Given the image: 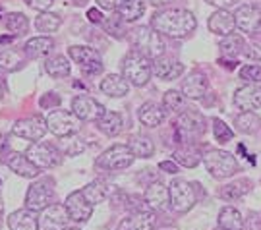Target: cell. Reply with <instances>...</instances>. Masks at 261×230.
Segmentation results:
<instances>
[{
  "instance_id": "5bb4252c",
  "label": "cell",
  "mask_w": 261,
  "mask_h": 230,
  "mask_svg": "<svg viewBox=\"0 0 261 230\" xmlns=\"http://www.w3.org/2000/svg\"><path fill=\"white\" fill-rule=\"evenodd\" d=\"M72 112L82 122H97L107 112V109L89 95H77L72 101Z\"/></svg>"
},
{
  "instance_id": "ee69618b",
  "label": "cell",
  "mask_w": 261,
  "mask_h": 230,
  "mask_svg": "<svg viewBox=\"0 0 261 230\" xmlns=\"http://www.w3.org/2000/svg\"><path fill=\"white\" fill-rule=\"evenodd\" d=\"M240 78L246 80V82L259 83L261 82V66H255V64L244 66L242 70H240Z\"/></svg>"
},
{
  "instance_id": "277c9868",
  "label": "cell",
  "mask_w": 261,
  "mask_h": 230,
  "mask_svg": "<svg viewBox=\"0 0 261 230\" xmlns=\"http://www.w3.org/2000/svg\"><path fill=\"white\" fill-rule=\"evenodd\" d=\"M203 163H205L207 172L217 180H224L228 176L236 174V170H238V163H236L234 155L228 151H223V149L207 151L203 155Z\"/></svg>"
},
{
  "instance_id": "9c48e42d",
  "label": "cell",
  "mask_w": 261,
  "mask_h": 230,
  "mask_svg": "<svg viewBox=\"0 0 261 230\" xmlns=\"http://www.w3.org/2000/svg\"><path fill=\"white\" fill-rule=\"evenodd\" d=\"M136 155L128 145H112L97 159V166L105 170H124L134 163Z\"/></svg>"
},
{
  "instance_id": "60d3db41",
  "label": "cell",
  "mask_w": 261,
  "mask_h": 230,
  "mask_svg": "<svg viewBox=\"0 0 261 230\" xmlns=\"http://www.w3.org/2000/svg\"><path fill=\"white\" fill-rule=\"evenodd\" d=\"M221 50H223L224 55H228V56H234V55H238V53H242L244 50V39L242 37H238V35H228L226 39H223L221 41Z\"/></svg>"
},
{
  "instance_id": "30bf717a",
  "label": "cell",
  "mask_w": 261,
  "mask_h": 230,
  "mask_svg": "<svg viewBox=\"0 0 261 230\" xmlns=\"http://www.w3.org/2000/svg\"><path fill=\"white\" fill-rule=\"evenodd\" d=\"M77 122L80 118L75 116L74 112L70 111H60V109H55V111L48 112L47 116V124L48 130L55 134L56 138H68V136H74L77 132Z\"/></svg>"
},
{
  "instance_id": "8fae6325",
  "label": "cell",
  "mask_w": 261,
  "mask_h": 230,
  "mask_svg": "<svg viewBox=\"0 0 261 230\" xmlns=\"http://www.w3.org/2000/svg\"><path fill=\"white\" fill-rule=\"evenodd\" d=\"M12 132L18 138H23L28 139V141H39L48 132L47 118H43V116L37 114V116H28V118L16 120L14 126H12Z\"/></svg>"
},
{
  "instance_id": "f5cc1de1",
  "label": "cell",
  "mask_w": 261,
  "mask_h": 230,
  "mask_svg": "<svg viewBox=\"0 0 261 230\" xmlns=\"http://www.w3.org/2000/svg\"><path fill=\"white\" fill-rule=\"evenodd\" d=\"M151 6H155V8H163V6H168L170 2H174V0H147Z\"/></svg>"
},
{
  "instance_id": "83f0119b",
  "label": "cell",
  "mask_w": 261,
  "mask_h": 230,
  "mask_svg": "<svg viewBox=\"0 0 261 230\" xmlns=\"http://www.w3.org/2000/svg\"><path fill=\"white\" fill-rule=\"evenodd\" d=\"M138 116H140L143 126L157 128V126L163 124V120H165V107H159L157 103H145V105L140 107Z\"/></svg>"
},
{
  "instance_id": "e0dca14e",
  "label": "cell",
  "mask_w": 261,
  "mask_h": 230,
  "mask_svg": "<svg viewBox=\"0 0 261 230\" xmlns=\"http://www.w3.org/2000/svg\"><path fill=\"white\" fill-rule=\"evenodd\" d=\"M153 74L161 80H165V82H172V80H178L184 74V64L180 60H176L174 56L161 55L159 58L153 60Z\"/></svg>"
},
{
  "instance_id": "836d02e7",
  "label": "cell",
  "mask_w": 261,
  "mask_h": 230,
  "mask_svg": "<svg viewBox=\"0 0 261 230\" xmlns=\"http://www.w3.org/2000/svg\"><path fill=\"white\" fill-rule=\"evenodd\" d=\"M174 161L184 168H196L201 163V153L194 145H184L174 151Z\"/></svg>"
},
{
  "instance_id": "f6af8a7d",
  "label": "cell",
  "mask_w": 261,
  "mask_h": 230,
  "mask_svg": "<svg viewBox=\"0 0 261 230\" xmlns=\"http://www.w3.org/2000/svg\"><path fill=\"white\" fill-rule=\"evenodd\" d=\"M58 105H60V97H58L56 93H47V95H43V99H41V107H43V109H48V107H50V111H55Z\"/></svg>"
},
{
  "instance_id": "b9f144b4",
  "label": "cell",
  "mask_w": 261,
  "mask_h": 230,
  "mask_svg": "<svg viewBox=\"0 0 261 230\" xmlns=\"http://www.w3.org/2000/svg\"><path fill=\"white\" fill-rule=\"evenodd\" d=\"M105 29H107V33H111V35H114V37H124V19L120 18V14L116 12L114 16H111V18H107L103 21Z\"/></svg>"
},
{
  "instance_id": "7bdbcfd3",
  "label": "cell",
  "mask_w": 261,
  "mask_h": 230,
  "mask_svg": "<svg viewBox=\"0 0 261 230\" xmlns=\"http://www.w3.org/2000/svg\"><path fill=\"white\" fill-rule=\"evenodd\" d=\"M213 136L219 143H226V141L232 139L234 132L228 128L221 118H213Z\"/></svg>"
},
{
  "instance_id": "e575fe53",
  "label": "cell",
  "mask_w": 261,
  "mask_h": 230,
  "mask_svg": "<svg viewBox=\"0 0 261 230\" xmlns=\"http://www.w3.org/2000/svg\"><path fill=\"white\" fill-rule=\"evenodd\" d=\"M128 147L132 149L134 155L140 157V159H149L155 153V145H153L151 138H147V136H132L128 139Z\"/></svg>"
},
{
  "instance_id": "7a4b0ae2",
  "label": "cell",
  "mask_w": 261,
  "mask_h": 230,
  "mask_svg": "<svg viewBox=\"0 0 261 230\" xmlns=\"http://www.w3.org/2000/svg\"><path fill=\"white\" fill-rule=\"evenodd\" d=\"M128 41L134 46V50H138L147 58L155 60L161 55H165V41L163 35L155 31L151 25H138L128 31Z\"/></svg>"
},
{
  "instance_id": "f546056e",
  "label": "cell",
  "mask_w": 261,
  "mask_h": 230,
  "mask_svg": "<svg viewBox=\"0 0 261 230\" xmlns=\"http://www.w3.org/2000/svg\"><path fill=\"white\" fill-rule=\"evenodd\" d=\"M122 126H124L122 116L118 112H112V111H107L101 118L97 120V128L101 130L105 136H109V138L118 136L122 132Z\"/></svg>"
},
{
  "instance_id": "ffe728a7",
  "label": "cell",
  "mask_w": 261,
  "mask_h": 230,
  "mask_svg": "<svg viewBox=\"0 0 261 230\" xmlns=\"http://www.w3.org/2000/svg\"><path fill=\"white\" fill-rule=\"evenodd\" d=\"M28 62L25 50H19L16 46H0V70L4 72H18Z\"/></svg>"
},
{
  "instance_id": "d6986e66",
  "label": "cell",
  "mask_w": 261,
  "mask_h": 230,
  "mask_svg": "<svg viewBox=\"0 0 261 230\" xmlns=\"http://www.w3.org/2000/svg\"><path fill=\"white\" fill-rule=\"evenodd\" d=\"M157 222L155 213L149 209H141V211H132L128 217H124L116 230H153Z\"/></svg>"
},
{
  "instance_id": "3957f363",
  "label": "cell",
  "mask_w": 261,
  "mask_h": 230,
  "mask_svg": "<svg viewBox=\"0 0 261 230\" xmlns=\"http://www.w3.org/2000/svg\"><path fill=\"white\" fill-rule=\"evenodd\" d=\"M153 74V62L151 58L141 55L138 50H130L122 60V75L128 80V83L136 87H143L151 80Z\"/></svg>"
},
{
  "instance_id": "7c38bea8",
  "label": "cell",
  "mask_w": 261,
  "mask_h": 230,
  "mask_svg": "<svg viewBox=\"0 0 261 230\" xmlns=\"http://www.w3.org/2000/svg\"><path fill=\"white\" fill-rule=\"evenodd\" d=\"M70 213L62 203H53L39 213V230H64L68 228Z\"/></svg>"
},
{
  "instance_id": "52a82bcc",
  "label": "cell",
  "mask_w": 261,
  "mask_h": 230,
  "mask_svg": "<svg viewBox=\"0 0 261 230\" xmlns=\"http://www.w3.org/2000/svg\"><path fill=\"white\" fill-rule=\"evenodd\" d=\"M68 55H70V58L74 60L75 64L80 66V70L85 75H97L103 72V58L91 46H82V45L70 46L68 48Z\"/></svg>"
},
{
  "instance_id": "f35d334b",
  "label": "cell",
  "mask_w": 261,
  "mask_h": 230,
  "mask_svg": "<svg viewBox=\"0 0 261 230\" xmlns=\"http://www.w3.org/2000/svg\"><path fill=\"white\" fill-rule=\"evenodd\" d=\"M248 186H250V182H248V180L230 182V184H226V186H223V188H221L219 195H221L223 199H226V201H236V199H240L244 193L250 190Z\"/></svg>"
},
{
  "instance_id": "5b68a950",
  "label": "cell",
  "mask_w": 261,
  "mask_h": 230,
  "mask_svg": "<svg viewBox=\"0 0 261 230\" xmlns=\"http://www.w3.org/2000/svg\"><path fill=\"white\" fill-rule=\"evenodd\" d=\"M25 155H28V159L37 166V168L48 170V168H55V166H58L62 163L64 153L56 147V145H53V143L35 141V143L25 151Z\"/></svg>"
},
{
  "instance_id": "681fc988",
  "label": "cell",
  "mask_w": 261,
  "mask_h": 230,
  "mask_svg": "<svg viewBox=\"0 0 261 230\" xmlns=\"http://www.w3.org/2000/svg\"><path fill=\"white\" fill-rule=\"evenodd\" d=\"M207 4H211V6H215V8L219 10H228L230 6H234V4H238V0H205Z\"/></svg>"
},
{
  "instance_id": "603a6c76",
  "label": "cell",
  "mask_w": 261,
  "mask_h": 230,
  "mask_svg": "<svg viewBox=\"0 0 261 230\" xmlns=\"http://www.w3.org/2000/svg\"><path fill=\"white\" fill-rule=\"evenodd\" d=\"M209 29L221 35V37H228L232 35L234 29H236V19H234V14H230L228 10H217L215 14H211L209 18Z\"/></svg>"
},
{
  "instance_id": "db71d44e",
  "label": "cell",
  "mask_w": 261,
  "mask_h": 230,
  "mask_svg": "<svg viewBox=\"0 0 261 230\" xmlns=\"http://www.w3.org/2000/svg\"><path fill=\"white\" fill-rule=\"evenodd\" d=\"M72 2H74V4H77V6H84L87 0H72Z\"/></svg>"
},
{
  "instance_id": "bcb514c9",
  "label": "cell",
  "mask_w": 261,
  "mask_h": 230,
  "mask_svg": "<svg viewBox=\"0 0 261 230\" xmlns=\"http://www.w3.org/2000/svg\"><path fill=\"white\" fill-rule=\"evenodd\" d=\"M25 4L29 8L37 10V12H47L55 4V0H25Z\"/></svg>"
},
{
  "instance_id": "74e56055",
  "label": "cell",
  "mask_w": 261,
  "mask_h": 230,
  "mask_svg": "<svg viewBox=\"0 0 261 230\" xmlns=\"http://www.w3.org/2000/svg\"><path fill=\"white\" fill-rule=\"evenodd\" d=\"M116 12L120 14V18L124 21H136V19H140L143 16L145 4H143V0H126Z\"/></svg>"
},
{
  "instance_id": "8d00e7d4",
  "label": "cell",
  "mask_w": 261,
  "mask_h": 230,
  "mask_svg": "<svg viewBox=\"0 0 261 230\" xmlns=\"http://www.w3.org/2000/svg\"><path fill=\"white\" fill-rule=\"evenodd\" d=\"M4 28L8 29L12 35H23L29 29V19L21 12H10L4 18Z\"/></svg>"
},
{
  "instance_id": "d6a6232c",
  "label": "cell",
  "mask_w": 261,
  "mask_h": 230,
  "mask_svg": "<svg viewBox=\"0 0 261 230\" xmlns=\"http://www.w3.org/2000/svg\"><path fill=\"white\" fill-rule=\"evenodd\" d=\"M62 25V18L58 14H50V12H41L35 19V29L43 35H50L58 31V28Z\"/></svg>"
},
{
  "instance_id": "d4e9b609",
  "label": "cell",
  "mask_w": 261,
  "mask_h": 230,
  "mask_svg": "<svg viewBox=\"0 0 261 230\" xmlns=\"http://www.w3.org/2000/svg\"><path fill=\"white\" fill-rule=\"evenodd\" d=\"M207 89H209V82L201 72H194L182 82V93L188 99H201Z\"/></svg>"
},
{
  "instance_id": "44dd1931",
  "label": "cell",
  "mask_w": 261,
  "mask_h": 230,
  "mask_svg": "<svg viewBox=\"0 0 261 230\" xmlns=\"http://www.w3.org/2000/svg\"><path fill=\"white\" fill-rule=\"evenodd\" d=\"M6 165L12 172H16L21 178H37L41 174V168L33 165L25 153H10L6 155Z\"/></svg>"
},
{
  "instance_id": "d590c367",
  "label": "cell",
  "mask_w": 261,
  "mask_h": 230,
  "mask_svg": "<svg viewBox=\"0 0 261 230\" xmlns=\"http://www.w3.org/2000/svg\"><path fill=\"white\" fill-rule=\"evenodd\" d=\"M234 126L240 134H255L261 126V118L253 111H244L240 116H236Z\"/></svg>"
},
{
  "instance_id": "4dcf8cb0",
  "label": "cell",
  "mask_w": 261,
  "mask_h": 230,
  "mask_svg": "<svg viewBox=\"0 0 261 230\" xmlns=\"http://www.w3.org/2000/svg\"><path fill=\"white\" fill-rule=\"evenodd\" d=\"M45 70H47V74L50 78H55V80H62V78H68L70 72H72V66L68 62V58L62 55H56V56H50L47 58V62H45Z\"/></svg>"
},
{
  "instance_id": "11a10c76",
  "label": "cell",
  "mask_w": 261,
  "mask_h": 230,
  "mask_svg": "<svg viewBox=\"0 0 261 230\" xmlns=\"http://www.w3.org/2000/svg\"><path fill=\"white\" fill-rule=\"evenodd\" d=\"M2 95H4V85L0 83V97H2Z\"/></svg>"
},
{
  "instance_id": "f1b7e54d",
  "label": "cell",
  "mask_w": 261,
  "mask_h": 230,
  "mask_svg": "<svg viewBox=\"0 0 261 230\" xmlns=\"http://www.w3.org/2000/svg\"><path fill=\"white\" fill-rule=\"evenodd\" d=\"M85 195V199L91 203V205H97V203L105 201L112 192V186L109 182H105V180H93L91 184H87L82 190Z\"/></svg>"
},
{
  "instance_id": "7dc6e473",
  "label": "cell",
  "mask_w": 261,
  "mask_h": 230,
  "mask_svg": "<svg viewBox=\"0 0 261 230\" xmlns=\"http://www.w3.org/2000/svg\"><path fill=\"white\" fill-rule=\"evenodd\" d=\"M242 53L246 56H250V58H257V60H261V41H253L250 46H244Z\"/></svg>"
},
{
  "instance_id": "ab89813d",
  "label": "cell",
  "mask_w": 261,
  "mask_h": 230,
  "mask_svg": "<svg viewBox=\"0 0 261 230\" xmlns=\"http://www.w3.org/2000/svg\"><path fill=\"white\" fill-rule=\"evenodd\" d=\"M184 93L182 91H176V89H170V91L165 93V97H163V107H165V111H170V112H182L184 111Z\"/></svg>"
},
{
  "instance_id": "7402d4cb",
  "label": "cell",
  "mask_w": 261,
  "mask_h": 230,
  "mask_svg": "<svg viewBox=\"0 0 261 230\" xmlns=\"http://www.w3.org/2000/svg\"><path fill=\"white\" fill-rule=\"evenodd\" d=\"M143 199H145V205L149 209L163 211V209H167V205L170 203V192H168V188L163 182H153V184L147 186Z\"/></svg>"
},
{
  "instance_id": "f907efd6",
  "label": "cell",
  "mask_w": 261,
  "mask_h": 230,
  "mask_svg": "<svg viewBox=\"0 0 261 230\" xmlns=\"http://www.w3.org/2000/svg\"><path fill=\"white\" fill-rule=\"evenodd\" d=\"M161 170H165L167 174H176L178 172V163L176 161H163L161 165H159Z\"/></svg>"
},
{
  "instance_id": "6f0895ef",
  "label": "cell",
  "mask_w": 261,
  "mask_h": 230,
  "mask_svg": "<svg viewBox=\"0 0 261 230\" xmlns=\"http://www.w3.org/2000/svg\"><path fill=\"white\" fill-rule=\"evenodd\" d=\"M215 230H224V228H221V226H219V228H215Z\"/></svg>"
},
{
  "instance_id": "2e32d148",
  "label": "cell",
  "mask_w": 261,
  "mask_h": 230,
  "mask_svg": "<svg viewBox=\"0 0 261 230\" xmlns=\"http://www.w3.org/2000/svg\"><path fill=\"white\" fill-rule=\"evenodd\" d=\"M236 29L242 33H257L261 29V8L253 4H244L234 12Z\"/></svg>"
},
{
  "instance_id": "ac0fdd59",
  "label": "cell",
  "mask_w": 261,
  "mask_h": 230,
  "mask_svg": "<svg viewBox=\"0 0 261 230\" xmlns=\"http://www.w3.org/2000/svg\"><path fill=\"white\" fill-rule=\"evenodd\" d=\"M234 105L240 111H257L261 107V85L250 83L234 93Z\"/></svg>"
},
{
  "instance_id": "8992f818",
  "label": "cell",
  "mask_w": 261,
  "mask_h": 230,
  "mask_svg": "<svg viewBox=\"0 0 261 230\" xmlns=\"http://www.w3.org/2000/svg\"><path fill=\"white\" fill-rule=\"evenodd\" d=\"M197 184H190L182 178L172 180L168 186V192H170V207L176 213H188L197 201V193H196Z\"/></svg>"
},
{
  "instance_id": "9a60e30c",
  "label": "cell",
  "mask_w": 261,
  "mask_h": 230,
  "mask_svg": "<svg viewBox=\"0 0 261 230\" xmlns=\"http://www.w3.org/2000/svg\"><path fill=\"white\" fill-rule=\"evenodd\" d=\"M66 209L70 213V219L74 222H87L93 215V207L91 203L85 199V195L82 190L77 192H72L68 197H66Z\"/></svg>"
},
{
  "instance_id": "4fadbf2b",
  "label": "cell",
  "mask_w": 261,
  "mask_h": 230,
  "mask_svg": "<svg viewBox=\"0 0 261 230\" xmlns=\"http://www.w3.org/2000/svg\"><path fill=\"white\" fill-rule=\"evenodd\" d=\"M176 132L182 136V138H196V136H201L205 132V118L201 112L194 111H182L176 118Z\"/></svg>"
},
{
  "instance_id": "6da1fadb",
  "label": "cell",
  "mask_w": 261,
  "mask_h": 230,
  "mask_svg": "<svg viewBox=\"0 0 261 230\" xmlns=\"http://www.w3.org/2000/svg\"><path fill=\"white\" fill-rule=\"evenodd\" d=\"M151 28L159 31L163 37L182 39L194 33L197 28L196 16L184 8H165L159 10L151 18Z\"/></svg>"
},
{
  "instance_id": "4316f807",
  "label": "cell",
  "mask_w": 261,
  "mask_h": 230,
  "mask_svg": "<svg viewBox=\"0 0 261 230\" xmlns=\"http://www.w3.org/2000/svg\"><path fill=\"white\" fill-rule=\"evenodd\" d=\"M101 91L105 95H109V97H114V99H118V97H124V95H128V89H130V83L128 80L124 78V75H118V74H109L105 75V80L101 82Z\"/></svg>"
},
{
  "instance_id": "484cf974",
  "label": "cell",
  "mask_w": 261,
  "mask_h": 230,
  "mask_svg": "<svg viewBox=\"0 0 261 230\" xmlns=\"http://www.w3.org/2000/svg\"><path fill=\"white\" fill-rule=\"evenodd\" d=\"M53 48H55V41H53V37H48V35H39V37L29 39L28 43H25V46H23L25 55L31 60L45 58V56L50 55Z\"/></svg>"
},
{
  "instance_id": "816d5d0a",
  "label": "cell",
  "mask_w": 261,
  "mask_h": 230,
  "mask_svg": "<svg viewBox=\"0 0 261 230\" xmlns=\"http://www.w3.org/2000/svg\"><path fill=\"white\" fill-rule=\"evenodd\" d=\"M87 18H89V21H91V23H103V21H105L103 14H101L97 8L87 10Z\"/></svg>"
},
{
  "instance_id": "9f6ffc18",
  "label": "cell",
  "mask_w": 261,
  "mask_h": 230,
  "mask_svg": "<svg viewBox=\"0 0 261 230\" xmlns=\"http://www.w3.org/2000/svg\"><path fill=\"white\" fill-rule=\"evenodd\" d=\"M64 230H82V228H64Z\"/></svg>"
},
{
  "instance_id": "1f68e13d",
  "label": "cell",
  "mask_w": 261,
  "mask_h": 230,
  "mask_svg": "<svg viewBox=\"0 0 261 230\" xmlns=\"http://www.w3.org/2000/svg\"><path fill=\"white\" fill-rule=\"evenodd\" d=\"M219 226L224 230H244L242 213L234 207H224L219 213Z\"/></svg>"
},
{
  "instance_id": "cb8c5ba5",
  "label": "cell",
  "mask_w": 261,
  "mask_h": 230,
  "mask_svg": "<svg viewBox=\"0 0 261 230\" xmlns=\"http://www.w3.org/2000/svg\"><path fill=\"white\" fill-rule=\"evenodd\" d=\"M10 230H39V215L31 209H19L8 217Z\"/></svg>"
},
{
  "instance_id": "c3c4849f",
  "label": "cell",
  "mask_w": 261,
  "mask_h": 230,
  "mask_svg": "<svg viewBox=\"0 0 261 230\" xmlns=\"http://www.w3.org/2000/svg\"><path fill=\"white\" fill-rule=\"evenodd\" d=\"M124 2H126V0H97L99 8L109 10V12H116V10L120 8Z\"/></svg>"
},
{
  "instance_id": "ba28073f",
  "label": "cell",
  "mask_w": 261,
  "mask_h": 230,
  "mask_svg": "<svg viewBox=\"0 0 261 230\" xmlns=\"http://www.w3.org/2000/svg\"><path fill=\"white\" fill-rule=\"evenodd\" d=\"M53 199H55L53 182L37 180L29 186L28 193H25V207L35 213H41L43 209H47L48 205H53Z\"/></svg>"
}]
</instances>
